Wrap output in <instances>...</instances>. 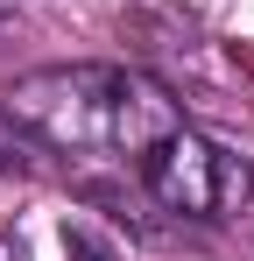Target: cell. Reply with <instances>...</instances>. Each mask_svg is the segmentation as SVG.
I'll return each instance as SVG.
<instances>
[{"label": "cell", "instance_id": "3", "mask_svg": "<svg viewBox=\"0 0 254 261\" xmlns=\"http://www.w3.org/2000/svg\"><path fill=\"white\" fill-rule=\"evenodd\" d=\"M21 148H29V134L14 127V113L0 106V170H21Z\"/></svg>", "mask_w": 254, "mask_h": 261}, {"label": "cell", "instance_id": "1", "mask_svg": "<svg viewBox=\"0 0 254 261\" xmlns=\"http://www.w3.org/2000/svg\"><path fill=\"white\" fill-rule=\"evenodd\" d=\"M0 106L42 148L113 155V163H141L169 127H184V106L169 99V85L134 64H42L14 78Z\"/></svg>", "mask_w": 254, "mask_h": 261}, {"label": "cell", "instance_id": "2", "mask_svg": "<svg viewBox=\"0 0 254 261\" xmlns=\"http://www.w3.org/2000/svg\"><path fill=\"white\" fill-rule=\"evenodd\" d=\"M141 184L148 198L176 219H240L254 205V163L240 148H226L205 127H169L148 155H141Z\"/></svg>", "mask_w": 254, "mask_h": 261}, {"label": "cell", "instance_id": "4", "mask_svg": "<svg viewBox=\"0 0 254 261\" xmlns=\"http://www.w3.org/2000/svg\"><path fill=\"white\" fill-rule=\"evenodd\" d=\"M7 7H14V0H0V21H7Z\"/></svg>", "mask_w": 254, "mask_h": 261}]
</instances>
